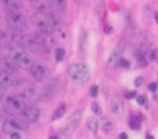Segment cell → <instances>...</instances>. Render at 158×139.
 Wrapping results in <instances>:
<instances>
[{
  "label": "cell",
  "instance_id": "36",
  "mask_svg": "<svg viewBox=\"0 0 158 139\" xmlns=\"http://www.w3.org/2000/svg\"><path fill=\"white\" fill-rule=\"evenodd\" d=\"M119 139H128V135L125 132H122V134H119Z\"/></svg>",
  "mask_w": 158,
  "mask_h": 139
},
{
  "label": "cell",
  "instance_id": "6",
  "mask_svg": "<svg viewBox=\"0 0 158 139\" xmlns=\"http://www.w3.org/2000/svg\"><path fill=\"white\" fill-rule=\"evenodd\" d=\"M58 90H60V85H58V82H56V81L49 82V84L44 85V86L42 88V90L39 92L38 100L39 102H49V100H52V99L58 93Z\"/></svg>",
  "mask_w": 158,
  "mask_h": 139
},
{
  "label": "cell",
  "instance_id": "23",
  "mask_svg": "<svg viewBox=\"0 0 158 139\" xmlns=\"http://www.w3.org/2000/svg\"><path fill=\"white\" fill-rule=\"evenodd\" d=\"M135 57H136L137 60V66L139 67H147V57H146L144 54H143L142 52H136V54H135Z\"/></svg>",
  "mask_w": 158,
  "mask_h": 139
},
{
  "label": "cell",
  "instance_id": "11",
  "mask_svg": "<svg viewBox=\"0 0 158 139\" xmlns=\"http://www.w3.org/2000/svg\"><path fill=\"white\" fill-rule=\"evenodd\" d=\"M21 46L24 47L25 50H29V52H33V53L42 52V47H40V45H39L35 35H22Z\"/></svg>",
  "mask_w": 158,
  "mask_h": 139
},
{
  "label": "cell",
  "instance_id": "37",
  "mask_svg": "<svg viewBox=\"0 0 158 139\" xmlns=\"http://www.w3.org/2000/svg\"><path fill=\"white\" fill-rule=\"evenodd\" d=\"M112 32V28L111 27H107L106 28V33H111Z\"/></svg>",
  "mask_w": 158,
  "mask_h": 139
},
{
  "label": "cell",
  "instance_id": "21",
  "mask_svg": "<svg viewBox=\"0 0 158 139\" xmlns=\"http://www.w3.org/2000/svg\"><path fill=\"white\" fill-rule=\"evenodd\" d=\"M100 125H101V128H103L104 132H110V131H112V129H114V124H112V121L110 120V118H107V117L101 118Z\"/></svg>",
  "mask_w": 158,
  "mask_h": 139
},
{
  "label": "cell",
  "instance_id": "5",
  "mask_svg": "<svg viewBox=\"0 0 158 139\" xmlns=\"http://www.w3.org/2000/svg\"><path fill=\"white\" fill-rule=\"evenodd\" d=\"M31 21L39 29L40 33H46V35H52L53 29L49 24V20H47V15H43V14L35 13L31 15Z\"/></svg>",
  "mask_w": 158,
  "mask_h": 139
},
{
  "label": "cell",
  "instance_id": "24",
  "mask_svg": "<svg viewBox=\"0 0 158 139\" xmlns=\"http://www.w3.org/2000/svg\"><path fill=\"white\" fill-rule=\"evenodd\" d=\"M64 57H65V50H64L63 47H57V49H56V60L60 63V61L64 60Z\"/></svg>",
  "mask_w": 158,
  "mask_h": 139
},
{
  "label": "cell",
  "instance_id": "18",
  "mask_svg": "<svg viewBox=\"0 0 158 139\" xmlns=\"http://www.w3.org/2000/svg\"><path fill=\"white\" fill-rule=\"evenodd\" d=\"M4 6L8 8L7 13H14V11H19L22 3L21 2H15V0H8V2H4Z\"/></svg>",
  "mask_w": 158,
  "mask_h": 139
},
{
  "label": "cell",
  "instance_id": "15",
  "mask_svg": "<svg viewBox=\"0 0 158 139\" xmlns=\"http://www.w3.org/2000/svg\"><path fill=\"white\" fill-rule=\"evenodd\" d=\"M21 115L27 123H36V121L39 120L40 111H39V109L35 106H25V109H24V111L21 113Z\"/></svg>",
  "mask_w": 158,
  "mask_h": 139
},
{
  "label": "cell",
  "instance_id": "32",
  "mask_svg": "<svg viewBox=\"0 0 158 139\" xmlns=\"http://www.w3.org/2000/svg\"><path fill=\"white\" fill-rule=\"evenodd\" d=\"M10 138L11 139H21V135H19V132H13V134H10Z\"/></svg>",
  "mask_w": 158,
  "mask_h": 139
},
{
  "label": "cell",
  "instance_id": "1",
  "mask_svg": "<svg viewBox=\"0 0 158 139\" xmlns=\"http://www.w3.org/2000/svg\"><path fill=\"white\" fill-rule=\"evenodd\" d=\"M10 57L15 61L18 68H31L32 64L35 63L33 59L28 54V52L22 46H15L10 49Z\"/></svg>",
  "mask_w": 158,
  "mask_h": 139
},
{
  "label": "cell",
  "instance_id": "35",
  "mask_svg": "<svg viewBox=\"0 0 158 139\" xmlns=\"http://www.w3.org/2000/svg\"><path fill=\"white\" fill-rule=\"evenodd\" d=\"M6 123V120H4V115L3 114H0V127H3V124Z\"/></svg>",
  "mask_w": 158,
  "mask_h": 139
},
{
  "label": "cell",
  "instance_id": "3",
  "mask_svg": "<svg viewBox=\"0 0 158 139\" xmlns=\"http://www.w3.org/2000/svg\"><path fill=\"white\" fill-rule=\"evenodd\" d=\"M31 71V75L35 81L38 82H46L47 79L50 78V71L46 67V64L40 63V61H35L32 64V67L29 68Z\"/></svg>",
  "mask_w": 158,
  "mask_h": 139
},
{
  "label": "cell",
  "instance_id": "38",
  "mask_svg": "<svg viewBox=\"0 0 158 139\" xmlns=\"http://www.w3.org/2000/svg\"><path fill=\"white\" fill-rule=\"evenodd\" d=\"M154 17H156V22L158 24V13H156V14H154Z\"/></svg>",
  "mask_w": 158,
  "mask_h": 139
},
{
  "label": "cell",
  "instance_id": "19",
  "mask_svg": "<svg viewBox=\"0 0 158 139\" xmlns=\"http://www.w3.org/2000/svg\"><path fill=\"white\" fill-rule=\"evenodd\" d=\"M65 110H67V104L65 103H60L58 104V107L54 110V113H53V115H52V118L53 120H60L61 117H63L64 114H65Z\"/></svg>",
  "mask_w": 158,
  "mask_h": 139
},
{
  "label": "cell",
  "instance_id": "40",
  "mask_svg": "<svg viewBox=\"0 0 158 139\" xmlns=\"http://www.w3.org/2000/svg\"><path fill=\"white\" fill-rule=\"evenodd\" d=\"M49 139H58V138H57V137H50Z\"/></svg>",
  "mask_w": 158,
  "mask_h": 139
},
{
  "label": "cell",
  "instance_id": "33",
  "mask_svg": "<svg viewBox=\"0 0 158 139\" xmlns=\"http://www.w3.org/2000/svg\"><path fill=\"white\" fill-rule=\"evenodd\" d=\"M142 82H143L142 76H139V78H136V81H135V85H136V86H140V85H142Z\"/></svg>",
  "mask_w": 158,
  "mask_h": 139
},
{
  "label": "cell",
  "instance_id": "2",
  "mask_svg": "<svg viewBox=\"0 0 158 139\" xmlns=\"http://www.w3.org/2000/svg\"><path fill=\"white\" fill-rule=\"evenodd\" d=\"M68 74L72 81L79 82V84H85L90 78V68L85 63H74L69 66Z\"/></svg>",
  "mask_w": 158,
  "mask_h": 139
},
{
  "label": "cell",
  "instance_id": "25",
  "mask_svg": "<svg viewBox=\"0 0 158 139\" xmlns=\"http://www.w3.org/2000/svg\"><path fill=\"white\" fill-rule=\"evenodd\" d=\"M129 127L133 129H139L140 128V121H137L136 118H132L131 121H129Z\"/></svg>",
  "mask_w": 158,
  "mask_h": 139
},
{
  "label": "cell",
  "instance_id": "28",
  "mask_svg": "<svg viewBox=\"0 0 158 139\" xmlns=\"http://www.w3.org/2000/svg\"><path fill=\"white\" fill-rule=\"evenodd\" d=\"M118 64H119L122 68H129V67H131V63H129L128 60H123V59H121V60L118 61Z\"/></svg>",
  "mask_w": 158,
  "mask_h": 139
},
{
  "label": "cell",
  "instance_id": "31",
  "mask_svg": "<svg viewBox=\"0 0 158 139\" xmlns=\"http://www.w3.org/2000/svg\"><path fill=\"white\" fill-rule=\"evenodd\" d=\"M148 90H150V92H156L157 90V84L156 82H151V84L148 85Z\"/></svg>",
  "mask_w": 158,
  "mask_h": 139
},
{
  "label": "cell",
  "instance_id": "7",
  "mask_svg": "<svg viewBox=\"0 0 158 139\" xmlns=\"http://www.w3.org/2000/svg\"><path fill=\"white\" fill-rule=\"evenodd\" d=\"M7 22L14 31H24L27 27V21L25 17L22 15L19 11H14V13H7Z\"/></svg>",
  "mask_w": 158,
  "mask_h": 139
},
{
  "label": "cell",
  "instance_id": "12",
  "mask_svg": "<svg viewBox=\"0 0 158 139\" xmlns=\"http://www.w3.org/2000/svg\"><path fill=\"white\" fill-rule=\"evenodd\" d=\"M0 70H2V72L13 74L14 75L18 71V66L10 56H0Z\"/></svg>",
  "mask_w": 158,
  "mask_h": 139
},
{
  "label": "cell",
  "instance_id": "20",
  "mask_svg": "<svg viewBox=\"0 0 158 139\" xmlns=\"http://www.w3.org/2000/svg\"><path fill=\"white\" fill-rule=\"evenodd\" d=\"M50 6H52V10L54 11H64L67 7V2H64V0H53V2H50Z\"/></svg>",
  "mask_w": 158,
  "mask_h": 139
},
{
  "label": "cell",
  "instance_id": "39",
  "mask_svg": "<svg viewBox=\"0 0 158 139\" xmlns=\"http://www.w3.org/2000/svg\"><path fill=\"white\" fill-rule=\"evenodd\" d=\"M146 139H154L153 137H151V135L150 134H147V137H146Z\"/></svg>",
  "mask_w": 158,
  "mask_h": 139
},
{
  "label": "cell",
  "instance_id": "4",
  "mask_svg": "<svg viewBox=\"0 0 158 139\" xmlns=\"http://www.w3.org/2000/svg\"><path fill=\"white\" fill-rule=\"evenodd\" d=\"M17 96H18V99H21L22 102H35V100H38V98H39V92L35 85L25 84L24 86H21L18 89Z\"/></svg>",
  "mask_w": 158,
  "mask_h": 139
},
{
  "label": "cell",
  "instance_id": "30",
  "mask_svg": "<svg viewBox=\"0 0 158 139\" xmlns=\"http://www.w3.org/2000/svg\"><path fill=\"white\" fill-rule=\"evenodd\" d=\"M137 103H139L140 106H144L146 104V98L144 96H137Z\"/></svg>",
  "mask_w": 158,
  "mask_h": 139
},
{
  "label": "cell",
  "instance_id": "17",
  "mask_svg": "<svg viewBox=\"0 0 158 139\" xmlns=\"http://www.w3.org/2000/svg\"><path fill=\"white\" fill-rule=\"evenodd\" d=\"M111 111L115 117H121L123 114V102L118 95H114L111 99Z\"/></svg>",
  "mask_w": 158,
  "mask_h": 139
},
{
  "label": "cell",
  "instance_id": "10",
  "mask_svg": "<svg viewBox=\"0 0 158 139\" xmlns=\"http://www.w3.org/2000/svg\"><path fill=\"white\" fill-rule=\"evenodd\" d=\"M22 82L24 81L19 76H15L13 74H7V72H0V89H3V88L19 86Z\"/></svg>",
  "mask_w": 158,
  "mask_h": 139
},
{
  "label": "cell",
  "instance_id": "14",
  "mask_svg": "<svg viewBox=\"0 0 158 139\" xmlns=\"http://www.w3.org/2000/svg\"><path fill=\"white\" fill-rule=\"evenodd\" d=\"M123 50H125V42H123V41L118 42V43L115 45V47L112 49L111 54H110L108 60H107V64H108L110 67L115 66V64L121 60V54L123 53Z\"/></svg>",
  "mask_w": 158,
  "mask_h": 139
},
{
  "label": "cell",
  "instance_id": "29",
  "mask_svg": "<svg viewBox=\"0 0 158 139\" xmlns=\"http://www.w3.org/2000/svg\"><path fill=\"white\" fill-rule=\"evenodd\" d=\"M125 98L126 99H135V98H137V95H136V92L135 90H131V92H125Z\"/></svg>",
  "mask_w": 158,
  "mask_h": 139
},
{
  "label": "cell",
  "instance_id": "26",
  "mask_svg": "<svg viewBox=\"0 0 158 139\" xmlns=\"http://www.w3.org/2000/svg\"><path fill=\"white\" fill-rule=\"evenodd\" d=\"M98 92H100V89H98V86L97 85H93L92 88H90V96L92 98H97V95H98Z\"/></svg>",
  "mask_w": 158,
  "mask_h": 139
},
{
  "label": "cell",
  "instance_id": "9",
  "mask_svg": "<svg viewBox=\"0 0 158 139\" xmlns=\"http://www.w3.org/2000/svg\"><path fill=\"white\" fill-rule=\"evenodd\" d=\"M47 20H49V24H50V27H52L53 32H56L60 38H65L67 36V29H65L64 22L61 21L57 15H54L53 13H50L49 15H47Z\"/></svg>",
  "mask_w": 158,
  "mask_h": 139
},
{
  "label": "cell",
  "instance_id": "22",
  "mask_svg": "<svg viewBox=\"0 0 158 139\" xmlns=\"http://www.w3.org/2000/svg\"><path fill=\"white\" fill-rule=\"evenodd\" d=\"M86 127L92 132H97V129H98V121H97V118H96V117H89L86 120Z\"/></svg>",
  "mask_w": 158,
  "mask_h": 139
},
{
  "label": "cell",
  "instance_id": "41",
  "mask_svg": "<svg viewBox=\"0 0 158 139\" xmlns=\"http://www.w3.org/2000/svg\"><path fill=\"white\" fill-rule=\"evenodd\" d=\"M0 52H2V45H0Z\"/></svg>",
  "mask_w": 158,
  "mask_h": 139
},
{
  "label": "cell",
  "instance_id": "8",
  "mask_svg": "<svg viewBox=\"0 0 158 139\" xmlns=\"http://www.w3.org/2000/svg\"><path fill=\"white\" fill-rule=\"evenodd\" d=\"M6 110L11 114H21L25 109V104L21 99L15 98V96H7L4 100Z\"/></svg>",
  "mask_w": 158,
  "mask_h": 139
},
{
  "label": "cell",
  "instance_id": "16",
  "mask_svg": "<svg viewBox=\"0 0 158 139\" xmlns=\"http://www.w3.org/2000/svg\"><path fill=\"white\" fill-rule=\"evenodd\" d=\"M31 4L35 7L36 13L43 14V15H49L52 13V6H50V2H44V0H33L31 2Z\"/></svg>",
  "mask_w": 158,
  "mask_h": 139
},
{
  "label": "cell",
  "instance_id": "13",
  "mask_svg": "<svg viewBox=\"0 0 158 139\" xmlns=\"http://www.w3.org/2000/svg\"><path fill=\"white\" fill-rule=\"evenodd\" d=\"M81 118H82V110H77V111L69 117L68 123H67L65 128H64V132H63V134H65V137H69V135L75 131V128H77L79 125V123H81Z\"/></svg>",
  "mask_w": 158,
  "mask_h": 139
},
{
  "label": "cell",
  "instance_id": "27",
  "mask_svg": "<svg viewBox=\"0 0 158 139\" xmlns=\"http://www.w3.org/2000/svg\"><path fill=\"white\" fill-rule=\"evenodd\" d=\"M92 111L96 115H100V114H101V107L98 106L97 103H93V104H92Z\"/></svg>",
  "mask_w": 158,
  "mask_h": 139
},
{
  "label": "cell",
  "instance_id": "34",
  "mask_svg": "<svg viewBox=\"0 0 158 139\" xmlns=\"http://www.w3.org/2000/svg\"><path fill=\"white\" fill-rule=\"evenodd\" d=\"M3 100H6V96H4V90L0 89V103H2Z\"/></svg>",
  "mask_w": 158,
  "mask_h": 139
}]
</instances>
